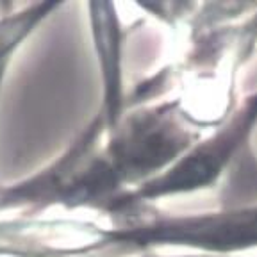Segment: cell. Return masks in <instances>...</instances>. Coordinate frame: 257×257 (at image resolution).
<instances>
[{"label": "cell", "mask_w": 257, "mask_h": 257, "mask_svg": "<svg viewBox=\"0 0 257 257\" xmlns=\"http://www.w3.org/2000/svg\"><path fill=\"white\" fill-rule=\"evenodd\" d=\"M257 253V200L220 204L207 211L168 213L143 207L121 220L86 218L82 257H136L145 253Z\"/></svg>", "instance_id": "cell-1"}, {"label": "cell", "mask_w": 257, "mask_h": 257, "mask_svg": "<svg viewBox=\"0 0 257 257\" xmlns=\"http://www.w3.org/2000/svg\"><path fill=\"white\" fill-rule=\"evenodd\" d=\"M257 131V88L236 100L221 121L205 133L168 170L125 193L107 218L120 220L163 200L216 189L223 177L232 181L239 168H252V138Z\"/></svg>", "instance_id": "cell-2"}, {"label": "cell", "mask_w": 257, "mask_h": 257, "mask_svg": "<svg viewBox=\"0 0 257 257\" xmlns=\"http://www.w3.org/2000/svg\"><path fill=\"white\" fill-rule=\"evenodd\" d=\"M86 9L100 73V107L95 114L104 121L107 131H112L128 109L123 70L127 31L114 2H88Z\"/></svg>", "instance_id": "cell-3"}, {"label": "cell", "mask_w": 257, "mask_h": 257, "mask_svg": "<svg viewBox=\"0 0 257 257\" xmlns=\"http://www.w3.org/2000/svg\"><path fill=\"white\" fill-rule=\"evenodd\" d=\"M61 6L63 2H32L18 11L0 16V64L9 63L13 54Z\"/></svg>", "instance_id": "cell-4"}, {"label": "cell", "mask_w": 257, "mask_h": 257, "mask_svg": "<svg viewBox=\"0 0 257 257\" xmlns=\"http://www.w3.org/2000/svg\"><path fill=\"white\" fill-rule=\"evenodd\" d=\"M136 257H257V253L250 255H209V253H145Z\"/></svg>", "instance_id": "cell-5"}, {"label": "cell", "mask_w": 257, "mask_h": 257, "mask_svg": "<svg viewBox=\"0 0 257 257\" xmlns=\"http://www.w3.org/2000/svg\"><path fill=\"white\" fill-rule=\"evenodd\" d=\"M8 66L9 63L0 64V89H2V84H4V79H6V72H8Z\"/></svg>", "instance_id": "cell-6"}]
</instances>
